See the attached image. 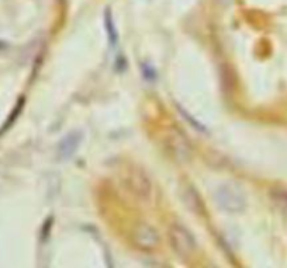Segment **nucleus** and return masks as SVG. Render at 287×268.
<instances>
[{
	"label": "nucleus",
	"mask_w": 287,
	"mask_h": 268,
	"mask_svg": "<svg viewBox=\"0 0 287 268\" xmlns=\"http://www.w3.org/2000/svg\"><path fill=\"white\" fill-rule=\"evenodd\" d=\"M217 199H218L220 206L224 209H228V211H239V205L242 206V201L239 199V194L235 192L232 188L220 190V192L217 194Z\"/></svg>",
	"instance_id": "4"
},
{
	"label": "nucleus",
	"mask_w": 287,
	"mask_h": 268,
	"mask_svg": "<svg viewBox=\"0 0 287 268\" xmlns=\"http://www.w3.org/2000/svg\"><path fill=\"white\" fill-rule=\"evenodd\" d=\"M80 142H82V134L80 132H72V134L66 135L64 139L61 141L59 146H58L59 157H62V159L71 157L78 150Z\"/></svg>",
	"instance_id": "3"
},
{
	"label": "nucleus",
	"mask_w": 287,
	"mask_h": 268,
	"mask_svg": "<svg viewBox=\"0 0 287 268\" xmlns=\"http://www.w3.org/2000/svg\"><path fill=\"white\" fill-rule=\"evenodd\" d=\"M169 240L173 250L180 257H189L196 250V241L192 233L182 225H173L169 229Z\"/></svg>",
	"instance_id": "1"
},
{
	"label": "nucleus",
	"mask_w": 287,
	"mask_h": 268,
	"mask_svg": "<svg viewBox=\"0 0 287 268\" xmlns=\"http://www.w3.org/2000/svg\"><path fill=\"white\" fill-rule=\"evenodd\" d=\"M106 27H107V31H108V37H110V43L111 45H115L117 43V31L114 29V24L111 22V15H110V12H106Z\"/></svg>",
	"instance_id": "5"
},
{
	"label": "nucleus",
	"mask_w": 287,
	"mask_h": 268,
	"mask_svg": "<svg viewBox=\"0 0 287 268\" xmlns=\"http://www.w3.org/2000/svg\"><path fill=\"white\" fill-rule=\"evenodd\" d=\"M134 241L136 243V246H139L141 248L151 250L158 244L159 236L157 230H154L151 226L141 225L138 226L134 232Z\"/></svg>",
	"instance_id": "2"
}]
</instances>
